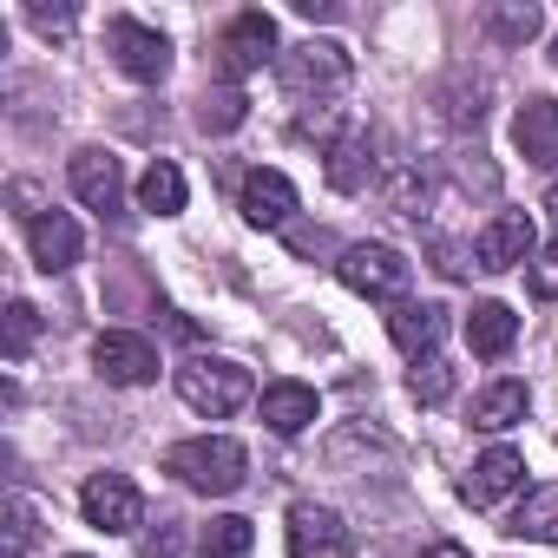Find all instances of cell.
<instances>
[{"label":"cell","instance_id":"obj_1","mask_svg":"<svg viewBox=\"0 0 558 558\" xmlns=\"http://www.w3.org/2000/svg\"><path fill=\"white\" fill-rule=\"evenodd\" d=\"M165 473H171L178 486H191V493L223 499V493L243 486L250 453H243V440H230V434H197V440H178V447L165 453Z\"/></svg>","mask_w":558,"mask_h":558},{"label":"cell","instance_id":"obj_2","mask_svg":"<svg viewBox=\"0 0 558 558\" xmlns=\"http://www.w3.org/2000/svg\"><path fill=\"white\" fill-rule=\"evenodd\" d=\"M178 401H184L191 414H204V421H230V414H243V408L256 401V388H250V368H243V362L191 355V362L178 368Z\"/></svg>","mask_w":558,"mask_h":558},{"label":"cell","instance_id":"obj_3","mask_svg":"<svg viewBox=\"0 0 558 558\" xmlns=\"http://www.w3.org/2000/svg\"><path fill=\"white\" fill-rule=\"evenodd\" d=\"M336 269H342V283L355 296H368V303H401L408 283H414V263L395 243H349Z\"/></svg>","mask_w":558,"mask_h":558},{"label":"cell","instance_id":"obj_4","mask_svg":"<svg viewBox=\"0 0 558 558\" xmlns=\"http://www.w3.org/2000/svg\"><path fill=\"white\" fill-rule=\"evenodd\" d=\"M355 80V60H349V47L342 40H303V47H290L283 53V86L296 93V99H329V93H342Z\"/></svg>","mask_w":558,"mask_h":558},{"label":"cell","instance_id":"obj_5","mask_svg":"<svg viewBox=\"0 0 558 558\" xmlns=\"http://www.w3.org/2000/svg\"><path fill=\"white\" fill-rule=\"evenodd\" d=\"M80 512H86V525H93V532L125 538V532H138V525H145V493H138V480H132V473H93V480L80 486Z\"/></svg>","mask_w":558,"mask_h":558},{"label":"cell","instance_id":"obj_6","mask_svg":"<svg viewBox=\"0 0 558 558\" xmlns=\"http://www.w3.org/2000/svg\"><path fill=\"white\" fill-rule=\"evenodd\" d=\"M106 53L119 60V73H132V80H145V86H158V80L171 73V40H165L158 27L132 21V14H112V21H106Z\"/></svg>","mask_w":558,"mask_h":558},{"label":"cell","instance_id":"obj_7","mask_svg":"<svg viewBox=\"0 0 558 558\" xmlns=\"http://www.w3.org/2000/svg\"><path fill=\"white\" fill-rule=\"evenodd\" d=\"M269 60H276V21H269L263 8L236 14V21L217 34V66H223L230 80H250V73H263Z\"/></svg>","mask_w":558,"mask_h":558},{"label":"cell","instance_id":"obj_8","mask_svg":"<svg viewBox=\"0 0 558 558\" xmlns=\"http://www.w3.org/2000/svg\"><path fill=\"white\" fill-rule=\"evenodd\" d=\"M532 256H538L532 210H499V217L473 236V263H480L486 276H506V269H519V263H532Z\"/></svg>","mask_w":558,"mask_h":558},{"label":"cell","instance_id":"obj_9","mask_svg":"<svg viewBox=\"0 0 558 558\" xmlns=\"http://www.w3.org/2000/svg\"><path fill=\"white\" fill-rule=\"evenodd\" d=\"M66 184H73V197H80L86 210H99V217H119V210H125V171H119V158L99 151V145H80V151H73Z\"/></svg>","mask_w":558,"mask_h":558},{"label":"cell","instance_id":"obj_10","mask_svg":"<svg viewBox=\"0 0 558 558\" xmlns=\"http://www.w3.org/2000/svg\"><path fill=\"white\" fill-rule=\"evenodd\" d=\"M93 368L112 388H145V381H158V349L145 336H132V329H106L93 342Z\"/></svg>","mask_w":558,"mask_h":558},{"label":"cell","instance_id":"obj_11","mask_svg":"<svg viewBox=\"0 0 558 558\" xmlns=\"http://www.w3.org/2000/svg\"><path fill=\"white\" fill-rule=\"evenodd\" d=\"M519 486H525V453H519V447H486V453L473 460V473L460 480V499H466L473 512H486V506L512 499Z\"/></svg>","mask_w":558,"mask_h":558},{"label":"cell","instance_id":"obj_12","mask_svg":"<svg viewBox=\"0 0 558 558\" xmlns=\"http://www.w3.org/2000/svg\"><path fill=\"white\" fill-rule=\"evenodd\" d=\"M355 532L342 525L336 506H290V551L296 558H349Z\"/></svg>","mask_w":558,"mask_h":558},{"label":"cell","instance_id":"obj_13","mask_svg":"<svg viewBox=\"0 0 558 558\" xmlns=\"http://www.w3.org/2000/svg\"><path fill=\"white\" fill-rule=\"evenodd\" d=\"M375 138L362 132V125H349L342 138H329V151H323V178H329V191H342V197H355V191H368L375 184Z\"/></svg>","mask_w":558,"mask_h":558},{"label":"cell","instance_id":"obj_14","mask_svg":"<svg viewBox=\"0 0 558 558\" xmlns=\"http://www.w3.org/2000/svg\"><path fill=\"white\" fill-rule=\"evenodd\" d=\"M512 145H519V158L538 165V171L558 165V99H551V93H532V99L519 106V119H512Z\"/></svg>","mask_w":558,"mask_h":558},{"label":"cell","instance_id":"obj_15","mask_svg":"<svg viewBox=\"0 0 558 558\" xmlns=\"http://www.w3.org/2000/svg\"><path fill=\"white\" fill-rule=\"evenodd\" d=\"M388 336H395V349H401L408 362H427V355H440V342H447V310H440V303H395Z\"/></svg>","mask_w":558,"mask_h":558},{"label":"cell","instance_id":"obj_16","mask_svg":"<svg viewBox=\"0 0 558 558\" xmlns=\"http://www.w3.org/2000/svg\"><path fill=\"white\" fill-rule=\"evenodd\" d=\"M243 217H250L256 230H283V223L296 217V184H290L283 171L256 165V171L243 178Z\"/></svg>","mask_w":558,"mask_h":558},{"label":"cell","instance_id":"obj_17","mask_svg":"<svg viewBox=\"0 0 558 558\" xmlns=\"http://www.w3.org/2000/svg\"><path fill=\"white\" fill-rule=\"evenodd\" d=\"M27 250H34V263H40L47 276H66L86 243H80V223H73L66 210H40V217L27 223Z\"/></svg>","mask_w":558,"mask_h":558},{"label":"cell","instance_id":"obj_18","mask_svg":"<svg viewBox=\"0 0 558 558\" xmlns=\"http://www.w3.org/2000/svg\"><path fill=\"white\" fill-rule=\"evenodd\" d=\"M316 414H323V401L310 381H269L263 388V427L269 434H303V427H316Z\"/></svg>","mask_w":558,"mask_h":558},{"label":"cell","instance_id":"obj_19","mask_svg":"<svg viewBox=\"0 0 558 558\" xmlns=\"http://www.w3.org/2000/svg\"><path fill=\"white\" fill-rule=\"evenodd\" d=\"M512 342H519V316H512L506 303H473V316H466V349H473L480 362H499Z\"/></svg>","mask_w":558,"mask_h":558},{"label":"cell","instance_id":"obj_20","mask_svg":"<svg viewBox=\"0 0 558 558\" xmlns=\"http://www.w3.org/2000/svg\"><path fill=\"white\" fill-rule=\"evenodd\" d=\"M525 408H532V388L525 381H493V388L473 395V427L480 434H506V427L525 421Z\"/></svg>","mask_w":558,"mask_h":558},{"label":"cell","instance_id":"obj_21","mask_svg":"<svg viewBox=\"0 0 558 558\" xmlns=\"http://www.w3.org/2000/svg\"><path fill=\"white\" fill-rule=\"evenodd\" d=\"M512 538H532V545H558V486H532L506 525Z\"/></svg>","mask_w":558,"mask_h":558},{"label":"cell","instance_id":"obj_22","mask_svg":"<svg viewBox=\"0 0 558 558\" xmlns=\"http://www.w3.org/2000/svg\"><path fill=\"white\" fill-rule=\"evenodd\" d=\"M138 210H151V217H178V210H184V171H178L171 158H151V165H145V178H138Z\"/></svg>","mask_w":558,"mask_h":558},{"label":"cell","instance_id":"obj_23","mask_svg":"<svg viewBox=\"0 0 558 558\" xmlns=\"http://www.w3.org/2000/svg\"><path fill=\"white\" fill-rule=\"evenodd\" d=\"M250 545H256V525L243 512H217L197 532V558H250Z\"/></svg>","mask_w":558,"mask_h":558},{"label":"cell","instance_id":"obj_24","mask_svg":"<svg viewBox=\"0 0 558 558\" xmlns=\"http://www.w3.org/2000/svg\"><path fill=\"white\" fill-rule=\"evenodd\" d=\"M538 27H545V14L532 8V0H493V8H486V34H499L512 47L538 40Z\"/></svg>","mask_w":558,"mask_h":558},{"label":"cell","instance_id":"obj_25","mask_svg":"<svg viewBox=\"0 0 558 558\" xmlns=\"http://www.w3.org/2000/svg\"><path fill=\"white\" fill-rule=\"evenodd\" d=\"M243 119H250V99H243L236 86H223V93H204V99H197V125H204V132H236Z\"/></svg>","mask_w":558,"mask_h":558},{"label":"cell","instance_id":"obj_26","mask_svg":"<svg viewBox=\"0 0 558 558\" xmlns=\"http://www.w3.org/2000/svg\"><path fill=\"white\" fill-rule=\"evenodd\" d=\"M408 395H414L421 408H440V401L453 395V368H447L440 355H427V362H414V375H408Z\"/></svg>","mask_w":558,"mask_h":558},{"label":"cell","instance_id":"obj_27","mask_svg":"<svg viewBox=\"0 0 558 558\" xmlns=\"http://www.w3.org/2000/svg\"><path fill=\"white\" fill-rule=\"evenodd\" d=\"M34 336H40V310H34V303H8V336H0V349H8V362H27Z\"/></svg>","mask_w":558,"mask_h":558},{"label":"cell","instance_id":"obj_28","mask_svg":"<svg viewBox=\"0 0 558 558\" xmlns=\"http://www.w3.org/2000/svg\"><path fill=\"white\" fill-rule=\"evenodd\" d=\"M34 532H40V512H34L27 493H14V499H8V558H21V551L34 545Z\"/></svg>","mask_w":558,"mask_h":558},{"label":"cell","instance_id":"obj_29","mask_svg":"<svg viewBox=\"0 0 558 558\" xmlns=\"http://www.w3.org/2000/svg\"><path fill=\"white\" fill-rule=\"evenodd\" d=\"M525 283H532V296H538V303H558V236L532 256V276H525Z\"/></svg>","mask_w":558,"mask_h":558},{"label":"cell","instance_id":"obj_30","mask_svg":"<svg viewBox=\"0 0 558 558\" xmlns=\"http://www.w3.org/2000/svg\"><path fill=\"white\" fill-rule=\"evenodd\" d=\"M178 545H184V532H178V519H165V525H158V538L145 545V558H178Z\"/></svg>","mask_w":558,"mask_h":558},{"label":"cell","instance_id":"obj_31","mask_svg":"<svg viewBox=\"0 0 558 558\" xmlns=\"http://www.w3.org/2000/svg\"><path fill=\"white\" fill-rule=\"evenodd\" d=\"M414 558H473V551H466L460 538H434V545H421Z\"/></svg>","mask_w":558,"mask_h":558},{"label":"cell","instance_id":"obj_32","mask_svg":"<svg viewBox=\"0 0 558 558\" xmlns=\"http://www.w3.org/2000/svg\"><path fill=\"white\" fill-rule=\"evenodd\" d=\"M440 269H447V276H466V256H460L453 243H440Z\"/></svg>","mask_w":558,"mask_h":558},{"label":"cell","instance_id":"obj_33","mask_svg":"<svg viewBox=\"0 0 558 558\" xmlns=\"http://www.w3.org/2000/svg\"><path fill=\"white\" fill-rule=\"evenodd\" d=\"M545 210H558V178H551V191H545Z\"/></svg>","mask_w":558,"mask_h":558},{"label":"cell","instance_id":"obj_34","mask_svg":"<svg viewBox=\"0 0 558 558\" xmlns=\"http://www.w3.org/2000/svg\"><path fill=\"white\" fill-rule=\"evenodd\" d=\"M66 558H86V551H66Z\"/></svg>","mask_w":558,"mask_h":558}]
</instances>
